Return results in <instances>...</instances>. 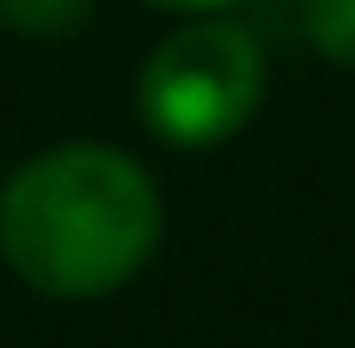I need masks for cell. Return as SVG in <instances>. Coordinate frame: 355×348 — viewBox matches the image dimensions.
I'll return each instance as SVG.
<instances>
[{
	"label": "cell",
	"mask_w": 355,
	"mask_h": 348,
	"mask_svg": "<svg viewBox=\"0 0 355 348\" xmlns=\"http://www.w3.org/2000/svg\"><path fill=\"white\" fill-rule=\"evenodd\" d=\"M92 20V0H0V26L26 39H60Z\"/></svg>",
	"instance_id": "4"
},
{
	"label": "cell",
	"mask_w": 355,
	"mask_h": 348,
	"mask_svg": "<svg viewBox=\"0 0 355 348\" xmlns=\"http://www.w3.org/2000/svg\"><path fill=\"white\" fill-rule=\"evenodd\" d=\"M152 7H171V13H217V7H230V0H152Z\"/></svg>",
	"instance_id": "5"
},
{
	"label": "cell",
	"mask_w": 355,
	"mask_h": 348,
	"mask_svg": "<svg viewBox=\"0 0 355 348\" xmlns=\"http://www.w3.org/2000/svg\"><path fill=\"white\" fill-rule=\"evenodd\" d=\"M165 237L152 171L119 145H53L0 191V257L33 296L92 302L125 289Z\"/></svg>",
	"instance_id": "1"
},
{
	"label": "cell",
	"mask_w": 355,
	"mask_h": 348,
	"mask_svg": "<svg viewBox=\"0 0 355 348\" xmlns=\"http://www.w3.org/2000/svg\"><path fill=\"white\" fill-rule=\"evenodd\" d=\"M263 105V46L243 20L191 13L139 66V118L178 152L237 138Z\"/></svg>",
	"instance_id": "2"
},
{
	"label": "cell",
	"mask_w": 355,
	"mask_h": 348,
	"mask_svg": "<svg viewBox=\"0 0 355 348\" xmlns=\"http://www.w3.org/2000/svg\"><path fill=\"white\" fill-rule=\"evenodd\" d=\"M303 39L329 66L355 73V0H303Z\"/></svg>",
	"instance_id": "3"
}]
</instances>
